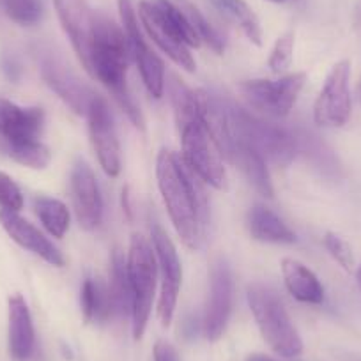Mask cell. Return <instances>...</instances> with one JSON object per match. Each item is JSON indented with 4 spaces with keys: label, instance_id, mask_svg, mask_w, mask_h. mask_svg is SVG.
Masks as SVG:
<instances>
[{
    "label": "cell",
    "instance_id": "5bb4252c",
    "mask_svg": "<svg viewBox=\"0 0 361 361\" xmlns=\"http://www.w3.org/2000/svg\"><path fill=\"white\" fill-rule=\"evenodd\" d=\"M41 76L44 83L54 90L71 110L78 116H87L89 103L94 92L66 66L62 59L48 54L41 59Z\"/></svg>",
    "mask_w": 361,
    "mask_h": 361
},
{
    "label": "cell",
    "instance_id": "9a60e30c",
    "mask_svg": "<svg viewBox=\"0 0 361 361\" xmlns=\"http://www.w3.org/2000/svg\"><path fill=\"white\" fill-rule=\"evenodd\" d=\"M44 128V112L39 106H20L0 98V138L4 145H20L39 140Z\"/></svg>",
    "mask_w": 361,
    "mask_h": 361
},
{
    "label": "cell",
    "instance_id": "8d00e7d4",
    "mask_svg": "<svg viewBox=\"0 0 361 361\" xmlns=\"http://www.w3.org/2000/svg\"><path fill=\"white\" fill-rule=\"evenodd\" d=\"M356 280H357V286H360V289H361V264L357 266V269H356Z\"/></svg>",
    "mask_w": 361,
    "mask_h": 361
},
{
    "label": "cell",
    "instance_id": "d6986e66",
    "mask_svg": "<svg viewBox=\"0 0 361 361\" xmlns=\"http://www.w3.org/2000/svg\"><path fill=\"white\" fill-rule=\"evenodd\" d=\"M9 354L15 361H29L34 353L32 315L22 294L9 298Z\"/></svg>",
    "mask_w": 361,
    "mask_h": 361
},
{
    "label": "cell",
    "instance_id": "cb8c5ba5",
    "mask_svg": "<svg viewBox=\"0 0 361 361\" xmlns=\"http://www.w3.org/2000/svg\"><path fill=\"white\" fill-rule=\"evenodd\" d=\"M80 305L85 322H102L112 317V305H110L106 283L99 279H85L80 290Z\"/></svg>",
    "mask_w": 361,
    "mask_h": 361
},
{
    "label": "cell",
    "instance_id": "7402d4cb",
    "mask_svg": "<svg viewBox=\"0 0 361 361\" xmlns=\"http://www.w3.org/2000/svg\"><path fill=\"white\" fill-rule=\"evenodd\" d=\"M246 225L253 239L264 243H280V245H293L296 243V234L290 231L289 225L276 213L262 204H255L248 211Z\"/></svg>",
    "mask_w": 361,
    "mask_h": 361
},
{
    "label": "cell",
    "instance_id": "277c9868",
    "mask_svg": "<svg viewBox=\"0 0 361 361\" xmlns=\"http://www.w3.org/2000/svg\"><path fill=\"white\" fill-rule=\"evenodd\" d=\"M246 296L253 319L267 345L283 357L300 356L303 353V340L279 296L262 283H252Z\"/></svg>",
    "mask_w": 361,
    "mask_h": 361
},
{
    "label": "cell",
    "instance_id": "d590c367",
    "mask_svg": "<svg viewBox=\"0 0 361 361\" xmlns=\"http://www.w3.org/2000/svg\"><path fill=\"white\" fill-rule=\"evenodd\" d=\"M246 361H279V360L266 356V354H252V356L246 357Z\"/></svg>",
    "mask_w": 361,
    "mask_h": 361
},
{
    "label": "cell",
    "instance_id": "f546056e",
    "mask_svg": "<svg viewBox=\"0 0 361 361\" xmlns=\"http://www.w3.org/2000/svg\"><path fill=\"white\" fill-rule=\"evenodd\" d=\"M0 6L20 25H34L41 18L39 0H0Z\"/></svg>",
    "mask_w": 361,
    "mask_h": 361
},
{
    "label": "cell",
    "instance_id": "8992f818",
    "mask_svg": "<svg viewBox=\"0 0 361 361\" xmlns=\"http://www.w3.org/2000/svg\"><path fill=\"white\" fill-rule=\"evenodd\" d=\"M128 276L131 286V324L133 338L140 340L147 328L154 301L156 279H158V259L154 248L142 234H133L128 250Z\"/></svg>",
    "mask_w": 361,
    "mask_h": 361
},
{
    "label": "cell",
    "instance_id": "f1b7e54d",
    "mask_svg": "<svg viewBox=\"0 0 361 361\" xmlns=\"http://www.w3.org/2000/svg\"><path fill=\"white\" fill-rule=\"evenodd\" d=\"M4 151L6 154L11 159H15L16 163L36 170L47 169L48 163H50L51 159L50 149H48L41 140L20 145H4Z\"/></svg>",
    "mask_w": 361,
    "mask_h": 361
},
{
    "label": "cell",
    "instance_id": "ffe728a7",
    "mask_svg": "<svg viewBox=\"0 0 361 361\" xmlns=\"http://www.w3.org/2000/svg\"><path fill=\"white\" fill-rule=\"evenodd\" d=\"M282 275L287 290L294 300L307 305H321L324 301V287L315 273L300 260L286 257L282 260Z\"/></svg>",
    "mask_w": 361,
    "mask_h": 361
},
{
    "label": "cell",
    "instance_id": "7c38bea8",
    "mask_svg": "<svg viewBox=\"0 0 361 361\" xmlns=\"http://www.w3.org/2000/svg\"><path fill=\"white\" fill-rule=\"evenodd\" d=\"M209 280V298H207L202 328L207 340L216 342L227 329L232 314V301H234V279H232V271L227 260H214L211 266Z\"/></svg>",
    "mask_w": 361,
    "mask_h": 361
},
{
    "label": "cell",
    "instance_id": "52a82bcc",
    "mask_svg": "<svg viewBox=\"0 0 361 361\" xmlns=\"http://www.w3.org/2000/svg\"><path fill=\"white\" fill-rule=\"evenodd\" d=\"M305 80H307L305 73H293L279 80H245L239 89L252 109L259 110L264 116L283 119L296 105Z\"/></svg>",
    "mask_w": 361,
    "mask_h": 361
},
{
    "label": "cell",
    "instance_id": "8fae6325",
    "mask_svg": "<svg viewBox=\"0 0 361 361\" xmlns=\"http://www.w3.org/2000/svg\"><path fill=\"white\" fill-rule=\"evenodd\" d=\"M87 119H89L90 142L98 156L99 165L106 176L117 177L121 172V145L109 102L103 96L94 92L87 110Z\"/></svg>",
    "mask_w": 361,
    "mask_h": 361
},
{
    "label": "cell",
    "instance_id": "7a4b0ae2",
    "mask_svg": "<svg viewBox=\"0 0 361 361\" xmlns=\"http://www.w3.org/2000/svg\"><path fill=\"white\" fill-rule=\"evenodd\" d=\"M156 177L177 235L190 250H199L207 225L206 193L200 186V179L183 158L170 149L159 151Z\"/></svg>",
    "mask_w": 361,
    "mask_h": 361
},
{
    "label": "cell",
    "instance_id": "74e56055",
    "mask_svg": "<svg viewBox=\"0 0 361 361\" xmlns=\"http://www.w3.org/2000/svg\"><path fill=\"white\" fill-rule=\"evenodd\" d=\"M269 2H275V4H282V2H286V0H269Z\"/></svg>",
    "mask_w": 361,
    "mask_h": 361
},
{
    "label": "cell",
    "instance_id": "30bf717a",
    "mask_svg": "<svg viewBox=\"0 0 361 361\" xmlns=\"http://www.w3.org/2000/svg\"><path fill=\"white\" fill-rule=\"evenodd\" d=\"M119 15L123 20V29L130 43L131 59L137 62L142 82L152 98L159 99L165 92V64L161 59L149 48L138 29L137 13L130 0H119Z\"/></svg>",
    "mask_w": 361,
    "mask_h": 361
},
{
    "label": "cell",
    "instance_id": "d6a6232c",
    "mask_svg": "<svg viewBox=\"0 0 361 361\" xmlns=\"http://www.w3.org/2000/svg\"><path fill=\"white\" fill-rule=\"evenodd\" d=\"M23 207V195L22 190L18 188L11 176L0 170V209L15 211L20 213Z\"/></svg>",
    "mask_w": 361,
    "mask_h": 361
},
{
    "label": "cell",
    "instance_id": "f35d334b",
    "mask_svg": "<svg viewBox=\"0 0 361 361\" xmlns=\"http://www.w3.org/2000/svg\"><path fill=\"white\" fill-rule=\"evenodd\" d=\"M360 96H361V83H360Z\"/></svg>",
    "mask_w": 361,
    "mask_h": 361
},
{
    "label": "cell",
    "instance_id": "836d02e7",
    "mask_svg": "<svg viewBox=\"0 0 361 361\" xmlns=\"http://www.w3.org/2000/svg\"><path fill=\"white\" fill-rule=\"evenodd\" d=\"M152 354H154V361H180L176 347L169 342H163V340L156 342Z\"/></svg>",
    "mask_w": 361,
    "mask_h": 361
},
{
    "label": "cell",
    "instance_id": "83f0119b",
    "mask_svg": "<svg viewBox=\"0 0 361 361\" xmlns=\"http://www.w3.org/2000/svg\"><path fill=\"white\" fill-rule=\"evenodd\" d=\"M177 6L180 8V11L185 13L188 22L192 23L193 30H195L197 36L200 37V41H204V43H206L211 50L216 51V54H221L225 48L224 39H221V36L218 34V30L207 22L206 16L202 15V11H200L193 2H190V0H177Z\"/></svg>",
    "mask_w": 361,
    "mask_h": 361
},
{
    "label": "cell",
    "instance_id": "44dd1931",
    "mask_svg": "<svg viewBox=\"0 0 361 361\" xmlns=\"http://www.w3.org/2000/svg\"><path fill=\"white\" fill-rule=\"evenodd\" d=\"M228 159L235 163L245 173L246 179L253 185V188L260 193V195L273 199L275 190H273V183H271L269 170L266 166V158L260 152H257L252 145L245 144V142L232 140L231 154Z\"/></svg>",
    "mask_w": 361,
    "mask_h": 361
},
{
    "label": "cell",
    "instance_id": "484cf974",
    "mask_svg": "<svg viewBox=\"0 0 361 361\" xmlns=\"http://www.w3.org/2000/svg\"><path fill=\"white\" fill-rule=\"evenodd\" d=\"M213 4L225 16H228L253 44L262 47V29L259 18L245 0H213Z\"/></svg>",
    "mask_w": 361,
    "mask_h": 361
},
{
    "label": "cell",
    "instance_id": "6da1fadb",
    "mask_svg": "<svg viewBox=\"0 0 361 361\" xmlns=\"http://www.w3.org/2000/svg\"><path fill=\"white\" fill-rule=\"evenodd\" d=\"M177 128L180 135V158L202 183L227 190L225 152L206 121V90H192L173 76L170 83Z\"/></svg>",
    "mask_w": 361,
    "mask_h": 361
},
{
    "label": "cell",
    "instance_id": "e575fe53",
    "mask_svg": "<svg viewBox=\"0 0 361 361\" xmlns=\"http://www.w3.org/2000/svg\"><path fill=\"white\" fill-rule=\"evenodd\" d=\"M123 207H124V211H126L128 218H131V204H130V188H128V186H124V188H123Z\"/></svg>",
    "mask_w": 361,
    "mask_h": 361
},
{
    "label": "cell",
    "instance_id": "2e32d148",
    "mask_svg": "<svg viewBox=\"0 0 361 361\" xmlns=\"http://www.w3.org/2000/svg\"><path fill=\"white\" fill-rule=\"evenodd\" d=\"M138 16H140V22L147 36L158 44L163 54L169 55L170 61L176 62L179 68L186 69V71H195V59L190 54V48L166 25L165 18L152 0H140Z\"/></svg>",
    "mask_w": 361,
    "mask_h": 361
},
{
    "label": "cell",
    "instance_id": "9c48e42d",
    "mask_svg": "<svg viewBox=\"0 0 361 361\" xmlns=\"http://www.w3.org/2000/svg\"><path fill=\"white\" fill-rule=\"evenodd\" d=\"M152 248L158 259V269L161 273V293L158 301V319L163 328H169L176 314L177 298H179L180 283H183V267L179 255L161 225L154 224L151 227Z\"/></svg>",
    "mask_w": 361,
    "mask_h": 361
},
{
    "label": "cell",
    "instance_id": "4dcf8cb0",
    "mask_svg": "<svg viewBox=\"0 0 361 361\" xmlns=\"http://www.w3.org/2000/svg\"><path fill=\"white\" fill-rule=\"evenodd\" d=\"M293 55H294V32H286L276 39L275 47L271 50L269 61L267 66L273 73H283L287 68L293 64Z\"/></svg>",
    "mask_w": 361,
    "mask_h": 361
},
{
    "label": "cell",
    "instance_id": "d4e9b609",
    "mask_svg": "<svg viewBox=\"0 0 361 361\" xmlns=\"http://www.w3.org/2000/svg\"><path fill=\"white\" fill-rule=\"evenodd\" d=\"M34 211H36L43 227L48 231V234L57 239L64 238L69 228V221H71V214H69L68 206L64 202L51 199V197L37 195L34 199Z\"/></svg>",
    "mask_w": 361,
    "mask_h": 361
},
{
    "label": "cell",
    "instance_id": "603a6c76",
    "mask_svg": "<svg viewBox=\"0 0 361 361\" xmlns=\"http://www.w3.org/2000/svg\"><path fill=\"white\" fill-rule=\"evenodd\" d=\"M110 282L106 283L109 289L110 305H112V315H121L126 317L128 314L131 315V286L130 276H128V266L126 259H124L123 252L116 250L110 260Z\"/></svg>",
    "mask_w": 361,
    "mask_h": 361
},
{
    "label": "cell",
    "instance_id": "e0dca14e",
    "mask_svg": "<svg viewBox=\"0 0 361 361\" xmlns=\"http://www.w3.org/2000/svg\"><path fill=\"white\" fill-rule=\"evenodd\" d=\"M71 193L80 227L92 231L102 224L103 199L98 179L85 161H78L71 173Z\"/></svg>",
    "mask_w": 361,
    "mask_h": 361
},
{
    "label": "cell",
    "instance_id": "3957f363",
    "mask_svg": "<svg viewBox=\"0 0 361 361\" xmlns=\"http://www.w3.org/2000/svg\"><path fill=\"white\" fill-rule=\"evenodd\" d=\"M131 50L126 32L121 25L105 15H96L94 39L90 50V71L92 78H98L112 98L121 106L128 119L137 128L144 130V116L135 103L133 96L128 89V64H130Z\"/></svg>",
    "mask_w": 361,
    "mask_h": 361
},
{
    "label": "cell",
    "instance_id": "5b68a950",
    "mask_svg": "<svg viewBox=\"0 0 361 361\" xmlns=\"http://www.w3.org/2000/svg\"><path fill=\"white\" fill-rule=\"evenodd\" d=\"M232 140L245 142L257 152L276 163L293 161L300 152V138L279 124L259 119L241 106L228 105Z\"/></svg>",
    "mask_w": 361,
    "mask_h": 361
},
{
    "label": "cell",
    "instance_id": "ac0fdd59",
    "mask_svg": "<svg viewBox=\"0 0 361 361\" xmlns=\"http://www.w3.org/2000/svg\"><path fill=\"white\" fill-rule=\"evenodd\" d=\"M0 225H2V228L8 232V235L16 243V245L29 250L34 255L41 257V259L47 260L51 266H64V257L59 252L57 246H55L43 232H39V228L34 227L30 221H27L25 218L20 216L18 213H15V211L0 209Z\"/></svg>",
    "mask_w": 361,
    "mask_h": 361
},
{
    "label": "cell",
    "instance_id": "ba28073f",
    "mask_svg": "<svg viewBox=\"0 0 361 361\" xmlns=\"http://www.w3.org/2000/svg\"><path fill=\"white\" fill-rule=\"evenodd\" d=\"M353 114L350 98V62L340 61L326 76V82L315 99L314 121L322 128H342Z\"/></svg>",
    "mask_w": 361,
    "mask_h": 361
},
{
    "label": "cell",
    "instance_id": "1f68e13d",
    "mask_svg": "<svg viewBox=\"0 0 361 361\" xmlns=\"http://www.w3.org/2000/svg\"><path fill=\"white\" fill-rule=\"evenodd\" d=\"M324 246L329 252V255L340 264L345 271H353L356 266V260H354L353 248H350L349 243L338 235L336 232H326L324 234Z\"/></svg>",
    "mask_w": 361,
    "mask_h": 361
},
{
    "label": "cell",
    "instance_id": "4fadbf2b",
    "mask_svg": "<svg viewBox=\"0 0 361 361\" xmlns=\"http://www.w3.org/2000/svg\"><path fill=\"white\" fill-rule=\"evenodd\" d=\"M54 6L66 36L71 41L83 69L89 73L96 13L90 9L87 0H54Z\"/></svg>",
    "mask_w": 361,
    "mask_h": 361
},
{
    "label": "cell",
    "instance_id": "4316f807",
    "mask_svg": "<svg viewBox=\"0 0 361 361\" xmlns=\"http://www.w3.org/2000/svg\"><path fill=\"white\" fill-rule=\"evenodd\" d=\"M156 4V8L159 9L161 16L165 18L166 25L176 32V36L179 37L183 43L188 48H199L200 47V37L197 36V32L193 30L192 23L188 22L186 15L180 11V8L170 0H152Z\"/></svg>",
    "mask_w": 361,
    "mask_h": 361
}]
</instances>
